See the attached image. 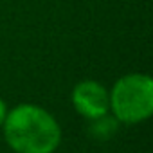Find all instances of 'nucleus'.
<instances>
[{
	"label": "nucleus",
	"mask_w": 153,
	"mask_h": 153,
	"mask_svg": "<svg viewBox=\"0 0 153 153\" xmlns=\"http://www.w3.org/2000/svg\"><path fill=\"white\" fill-rule=\"evenodd\" d=\"M4 135L16 153H52L61 131L54 117L34 105H20L4 119Z\"/></svg>",
	"instance_id": "nucleus-1"
},
{
	"label": "nucleus",
	"mask_w": 153,
	"mask_h": 153,
	"mask_svg": "<svg viewBox=\"0 0 153 153\" xmlns=\"http://www.w3.org/2000/svg\"><path fill=\"white\" fill-rule=\"evenodd\" d=\"M114 115L124 123H139L153 112V81L144 74H130L121 78L110 94Z\"/></svg>",
	"instance_id": "nucleus-2"
},
{
	"label": "nucleus",
	"mask_w": 153,
	"mask_h": 153,
	"mask_svg": "<svg viewBox=\"0 0 153 153\" xmlns=\"http://www.w3.org/2000/svg\"><path fill=\"white\" fill-rule=\"evenodd\" d=\"M72 103L81 115L97 119L110 108V96L106 88L96 81H81L72 92Z\"/></svg>",
	"instance_id": "nucleus-3"
},
{
	"label": "nucleus",
	"mask_w": 153,
	"mask_h": 153,
	"mask_svg": "<svg viewBox=\"0 0 153 153\" xmlns=\"http://www.w3.org/2000/svg\"><path fill=\"white\" fill-rule=\"evenodd\" d=\"M92 121H94V124L90 126V130H92V133H94L97 139H106V137H110L112 133H115V130H117L115 119L106 117V114L101 115V117H97V119H92Z\"/></svg>",
	"instance_id": "nucleus-4"
},
{
	"label": "nucleus",
	"mask_w": 153,
	"mask_h": 153,
	"mask_svg": "<svg viewBox=\"0 0 153 153\" xmlns=\"http://www.w3.org/2000/svg\"><path fill=\"white\" fill-rule=\"evenodd\" d=\"M6 115H7V112H6V105H4V101H2V99H0V124L4 123Z\"/></svg>",
	"instance_id": "nucleus-5"
}]
</instances>
